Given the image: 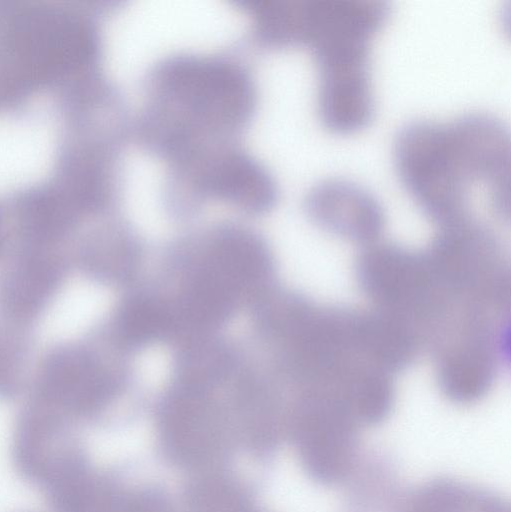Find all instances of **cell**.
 Returning a JSON list of instances; mask_svg holds the SVG:
<instances>
[{"label":"cell","instance_id":"5b68a950","mask_svg":"<svg viewBox=\"0 0 511 512\" xmlns=\"http://www.w3.org/2000/svg\"><path fill=\"white\" fill-rule=\"evenodd\" d=\"M453 145L470 182L489 185L494 209L510 206V133L495 116L482 112L463 114L447 123Z\"/></svg>","mask_w":511,"mask_h":512},{"label":"cell","instance_id":"30bf717a","mask_svg":"<svg viewBox=\"0 0 511 512\" xmlns=\"http://www.w3.org/2000/svg\"><path fill=\"white\" fill-rule=\"evenodd\" d=\"M43 488L52 512H108L109 497L84 456L62 469Z\"/></svg>","mask_w":511,"mask_h":512},{"label":"cell","instance_id":"8992f818","mask_svg":"<svg viewBox=\"0 0 511 512\" xmlns=\"http://www.w3.org/2000/svg\"><path fill=\"white\" fill-rule=\"evenodd\" d=\"M306 210L324 230L366 246L377 241L384 228V212L378 200L351 181L325 179L308 192Z\"/></svg>","mask_w":511,"mask_h":512},{"label":"cell","instance_id":"52a82bcc","mask_svg":"<svg viewBox=\"0 0 511 512\" xmlns=\"http://www.w3.org/2000/svg\"><path fill=\"white\" fill-rule=\"evenodd\" d=\"M81 455L56 417L30 416L15 433L13 458L17 470L25 479L42 487Z\"/></svg>","mask_w":511,"mask_h":512},{"label":"cell","instance_id":"6da1fadb","mask_svg":"<svg viewBox=\"0 0 511 512\" xmlns=\"http://www.w3.org/2000/svg\"><path fill=\"white\" fill-rule=\"evenodd\" d=\"M356 277L378 310L407 324L418 338L434 328L449 304L425 252L375 242L359 256Z\"/></svg>","mask_w":511,"mask_h":512},{"label":"cell","instance_id":"9c48e42d","mask_svg":"<svg viewBox=\"0 0 511 512\" xmlns=\"http://www.w3.org/2000/svg\"><path fill=\"white\" fill-rule=\"evenodd\" d=\"M318 105L322 121L333 130L364 126L374 110L368 65L321 69Z\"/></svg>","mask_w":511,"mask_h":512},{"label":"cell","instance_id":"277c9868","mask_svg":"<svg viewBox=\"0 0 511 512\" xmlns=\"http://www.w3.org/2000/svg\"><path fill=\"white\" fill-rule=\"evenodd\" d=\"M389 9L383 0L307 1L305 42L317 60L369 53L371 36Z\"/></svg>","mask_w":511,"mask_h":512},{"label":"cell","instance_id":"ba28073f","mask_svg":"<svg viewBox=\"0 0 511 512\" xmlns=\"http://www.w3.org/2000/svg\"><path fill=\"white\" fill-rule=\"evenodd\" d=\"M506 353L496 343L473 340L438 352L437 379L443 392L458 401L482 396L496 377L499 359Z\"/></svg>","mask_w":511,"mask_h":512},{"label":"cell","instance_id":"7a4b0ae2","mask_svg":"<svg viewBox=\"0 0 511 512\" xmlns=\"http://www.w3.org/2000/svg\"><path fill=\"white\" fill-rule=\"evenodd\" d=\"M394 158L402 181L430 216L442 224L466 216L470 181L447 123H407L396 135Z\"/></svg>","mask_w":511,"mask_h":512},{"label":"cell","instance_id":"3957f363","mask_svg":"<svg viewBox=\"0 0 511 512\" xmlns=\"http://www.w3.org/2000/svg\"><path fill=\"white\" fill-rule=\"evenodd\" d=\"M451 296L489 310L509 309L510 279L493 235L467 216L443 224L425 252Z\"/></svg>","mask_w":511,"mask_h":512},{"label":"cell","instance_id":"8fae6325","mask_svg":"<svg viewBox=\"0 0 511 512\" xmlns=\"http://www.w3.org/2000/svg\"><path fill=\"white\" fill-rule=\"evenodd\" d=\"M169 324L167 311L148 299L131 300L121 315V329L124 337L133 343L147 342L157 338Z\"/></svg>","mask_w":511,"mask_h":512}]
</instances>
